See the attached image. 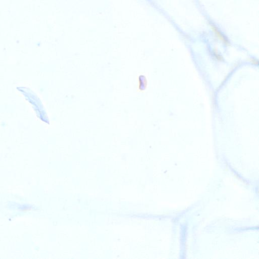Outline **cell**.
I'll return each mask as SVG.
<instances>
[{"label":"cell","instance_id":"cell-1","mask_svg":"<svg viewBox=\"0 0 259 259\" xmlns=\"http://www.w3.org/2000/svg\"><path fill=\"white\" fill-rule=\"evenodd\" d=\"M210 27H211L212 30L213 31V33L214 34L215 36H216V37L222 43H223L224 44H225L226 46H228L230 44L229 41L228 39H227V37L221 32V31H220V29H218L216 25L211 23Z\"/></svg>","mask_w":259,"mask_h":259},{"label":"cell","instance_id":"cell-2","mask_svg":"<svg viewBox=\"0 0 259 259\" xmlns=\"http://www.w3.org/2000/svg\"><path fill=\"white\" fill-rule=\"evenodd\" d=\"M213 53H214V55L215 58L219 61H222L223 59L222 56L220 55V54H219V53H218V51L217 50H214Z\"/></svg>","mask_w":259,"mask_h":259},{"label":"cell","instance_id":"cell-3","mask_svg":"<svg viewBox=\"0 0 259 259\" xmlns=\"http://www.w3.org/2000/svg\"><path fill=\"white\" fill-rule=\"evenodd\" d=\"M250 62L253 64V65H259V61L258 60L255 58H250Z\"/></svg>","mask_w":259,"mask_h":259}]
</instances>
